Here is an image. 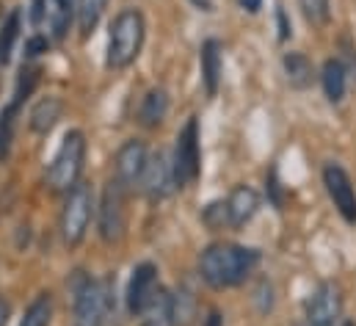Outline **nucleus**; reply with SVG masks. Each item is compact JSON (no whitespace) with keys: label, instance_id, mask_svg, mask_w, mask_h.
Here are the masks:
<instances>
[{"label":"nucleus","instance_id":"nucleus-1","mask_svg":"<svg viewBox=\"0 0 356 326\" xmlns=\"http://www.w3.org/2000/svg\"><path fill=\"white\" fill-rule=\"evenodd\" d=\"M196 265L204 285H210L213 290H227V288L243 285L254 274V268L260 265V251L252 246L218 241L199 254Z\"/></svg>","mask_w":356,"mask_h":326},{"label":"nucleus","instance_id":"nucleus-2","mask_svg":"<svg viewBox=\"0 0 356 326\" xmlns=\"http://www.w3.org/2000/svg\"><path fill=\"white\" fill-rule=\"evenodd\" d=\"M147 39V20L138 8H122L113 22H111V33H108V50H105V64L108 70H127L130 64H136V59L141 56Z\"/></svg>","mask_w":356,"mask_h":326},{"label":"nucleus","instance_id":"nucleus-3","mask_svg":"<svg viewBox=\"0 0 356 326\" xmlns=\"http://www.w3.org/2000/svg\"><path fill=\"white\" fill-rule=\"evenodd\" d=\"M72 293V324L70 326H105L111 310L108 282L94 279L86 271H75L70 282Z\"/></svg>","mask_w":356,"mask_h":326},{"label":"nucleus","instance_id":"nucleus-4","mask_svg":"<svg viewBox=\"0 0 356 326\" xmlns=\"http://www.w3.org/2000/svg\"><path fill=\"white\" fill-rule=\"evenodd\" d=\"M86 150H89V144H86L83 130H70L61 139L53 161L47 166V177H44V183H47V188L53 194H70L81 183L83 163H86Z\"/></svg>","mask_w":356,"mask_h":326},{"label":"nucleus","instance_id":"nucleus-5","mask_svg":"<svg viewBox=\"0 0 356 326\" xmlns=\"http://www.w3.org/2000/svg\"><path fill=\"white\" fill-rule=\"evenodd\" d=\"M94 213H97V205H94V191L89 183H78L70 194H64L58 227H61V241L67 249H78L86 241Z\"/></svg>","mask_w":356,"mask_h":326},{"label":"nucleus","instance_id":"nucleus-6","mask_svg":"<svg viewBox=\"0 0 356 326\" xmlns=\"http://www.w3.org/2000/svg\"><path fill=\"white\" fill-rule=\"evenodd\" d=\"M175 185L188 188L199 180L202 174V136H199V122L196 116H191L177 133V144H175Z\"/></svg>","mask_w":356,"mask_h":326},{"label":"nucleus","instance_id":"nucleus-7","mask_svg":"<svg viewBox=\"0 0 356 326\" xmlns=\"http://www.w3.org/2000/svg\"><path fill=\"white\" fill-rule=\"evenodd\" d=\"M124 196H127V191L116 180H111L102 188V196L97 205V233H99L102 244L113 246L124 238V227H127Z\"/></svg>","mask_w":356,"mask_h":326},{"label":"nucleus","instance_id":"nucleus-8","mask_svg":"<svg viewBox=\"0 0 356 326\" xmlns=\"http://www.w3.org/2000/svg\"><path fill=\"white\" fill-rule=\"evenodd\" d=\"M147 163H149L147 144L141 139H127L116 150V155H113V180L124 191H133L136 185H141V177L147 171Z\"/></svg>","mask_w":356,"mask_h":326},{"label":"nucleus","instance_id":"nucleus-9","mask_svg":"<svg viewBox=\"0 0 356 326\" xmlns=\"http://www.w3.org/2000/svg\"><path fill=\"white\" fill-rule=\"evenodd\" d=\"M304 318L309 326H337L343 318V293L334 282H323L312 290L304 304Z\"/></svg>","mask_w":356,"mask_h":326},{"label":"nucleus","instance_id":"nucleus-10","mask_svg":"<svg viewBox=\"0 0 356 326\" xmlns=\"http://www.w3.org/2000/svg\"><path fill=\"white\" fill-rule=\"evenodd\" d=\"M323 185H326V194L334 202L337 213L348 224H356V188L351 174L340 163H326L323 166Z\"/></svg>","mask_w":356,"mask_h":326},{"label":"nucleus","instance_id":"nucleus-11","mask_svg":"<svg viewBox=\"0 0 356 326\" xmlns=\"http://www.w3.org/2000/svg\"><path fill=\"white\" fill-rule=\"evenodd\" d=\"M158 288V265L155 263H138L130 274V282H127V293H124V302H127V313L133 318H138L144 313V307L149 304L152 293Z\"/></svg>","mask_w":356,"mask_h":326},{"label":"nucleus","instance_id":"nucleus-12","mask_svg":"<svg viewBox=\"0 0 356 326\" xmlns=\"http://www.w3.org/2000/svg\"><path fill=\"white\" fill-rule=\"evenodd\" d=\"M172 188H177V185H175L172 163L166 161L163 153L149 155L147 171H144V177H141V191L147 194V199H149V202H161L163 196H169Z\"/></svg>","mask_w":356,"mask_h":326},{"label":"nucleus","instance_id":"nucleus-13","mask_svg":"<svg viewBox=\"0 0 356 326\" xmlns=\"http://www.w3.org/2000/svg\"><path fill=\"white\" fill-rule=\"evenodd\" d=\"M224 202H227V213H229V227L232 230H243L260 210V194L252 185H235Z\"/></svg>","mask_w":356,"mask_h":326},{"label":"nucleus","instance_id":"nucleus-14","mask_svg":"<svg viewBox=\"0 0 356 326\" xmlns=\"http://www.w3.org/2000/svg\"><path fill=\"white\" fill-rule=\"evenodd\" d=\"M138 318H141V326H177V296L169 288L158 285Z\"/></svg>","mask_w":356,"mask_h":326},{"label":"nucleus","instance_id":"nucleus-15","mask_svg":"<svg viewBox=\"0 0 356 326\" xmlns=\"http://www.w3.org/2000/svg\"><path fill=\"white\" fill-rule=\"evenodd\" d=\"M199 67H202V86H204L207 97H216L218 86H221V72H224V56H221V45L216 39L202 42Z\"/></svg>","mask_w":356,"mask_h":326},{"label":"nucleus","instance_id":"nucleus-16","mask_svg":"<svg viewBox=\"0 0 356 326\" xmlns=\"http://www.w3.org/2000/svg\"><path fill=\"white\" fill-rule=\"evenodd\" d=\"M166 114H169V91L163 86L149 88L141 97V105H138V125L147 127V130H155V127L163 125Z\"/></svg>","mask_w":356,"mask_h":326},{"label":"nucleus","instance_id":"nucleus-17","mask_svg":"<svg viewBox=\"0 0 356 326\" xmlns=\"http://www.w3.org/2000/svg\"><path fill=\"white\" fill-rule=\"evenodd\" d=\"M61 114H64V102H61V97L47 94V97H42V100L31 108V114H28V125H31V130H33L36 136H47V133L56 127V122L61 119Z\"/></svg>","mask_w":356,"mask_h":326},{"label":"nucleus","instance_id":"nucleus-18","mask_svg":"<svg viewBox=\"0 0 356 326\" xmlns=\"http://www.w3.org/2000/svg\"><path fill=\"white\" fill-rule=\"evenodd\" d=\"M321 83H323V94L332 105L343 102L346 97V86H348V67L343 59H329L321 70Z\"/></svg>","mask_w":356,"mask_h":326},{"label":"nucleus","instance_id":"nucleus-19","mask_svg":"<svg viewBox=\"0 0 356 326\" xmlns=\"http://www.w3.org/2000/svg\"><path fill=\"white\" fill-rule=\"evenodd\" d=\"M72 20H78L75 14V0H50L47 3V25H50V36L53 42H64Z\"/></svg>","mask_w":356,"mask_h":326},{"label":"nucleus","instance_id":"nucleus-20","mask_svg":"<svg viewBox=\"0 0 356 326\" xmlns=\"http://www.w3.org/2000/svg\"><path fill=\"white\" fill-rule=\"evenodd\" d=\"M282 67H284L287 83H290L293 88H298V91L309 88V86H312V81H315V67H312V61H309L304 53H298V50L284 53Z\"/></svg>","mask_w":356,"mask_h":326},{"label":"nucleus","instance_id":"nucleus-21","mask_svg":"<svg viewBox=\"0 0 356 326\" xmlns=\"http://www.w3.org/2000/svg\"><path fill=\"white\" fill-rule=\"evenodd\" d=\"M19 31H22V11H19V8H11L8 17H6L3 25H0V64H3V67H6V64L11 61V56H14Z\"/></svg>","mask_w":356,"mask_h":326},{"label":"nucleus","instance_id":"nucleus-22","mask_svg":"<svg viewBox=\"0 0 356 326\" xmlns=\"http://www.w3.org/2000/svg\"><path fill=\"white\" fill-rule=\"evenodd\" d=\"M105 6H108V0H75L78 31H81V36H83V39H89L91 33H94V28L99 25Z\"/></svg>","mask_w":356,"mask_h":326},{"label":"nucleus","instance_id":"nucleus-23","mask_svg":"<svg viewBox=\"0 0 356 326\" xmlns=\"http://www.w3.org/2000/svg\"><path fill=\"white\" fill-rule=\"evenodd\" d=\"M50 324H53V296L50 293H39L28 304V310H25L19 326H50Z\"/></svg>","mask_w":356,"mask_h":326},{"label":"nucleus","instance_id":"nucleus-24","mask_svg":"<svg viewBox=\"0 0 356 326\" xmlns=\"http://www.w3.org/2000/svg\"><path fill=\"white\" fill-rule=\"evenodd\" d=\"M17 111H19V105H17V102H8V105L3 108V114H0V161H6V158H8V153H11Z\"/></svg>","mask_w":356,"mask_h":326},{"label":"nucleus","instance_id":"nucleus-25","mask_svg":"<svg viewBox=\"0 0 356 326\" xmlns=\"http://www.w3.org/2000/svg\"><path fill=\"white\" fill-rule=\"evenodd\" d=\"M36 81H39V70H36V67H28V64H22V70H19V78H17V91H14V100H11V102L22 105V102L31 97V91H33Z\"/></svg>","mask_w":356,"mask_h":326},{"label":"nucleus","instance_id":"nucleus-26","mask_svg":"<svg viewBox=\"0 0 356 326\" xmlns=\"http://www.w3.org/2000/svg\"><path fill=\"white\" fill-rule=\"evenodd\" d=\"M301 8L312 25H326L332 20V3L329 0H301Z\"/></svg>","mask_w":356,"mask_h":326},{"label":"nucleus","instance_id":"nucleus-27","mask_svg":"<svg viewBox=\"0 0 356 326\" xmlns=\"http://www.w3.org/2000/svg\"><path fill=\"white\" fill-rule=\"evenodd\" d=\"M202 222L210 227V230H224L229 227V213H227V202H210L202 213Z\"/></svg>","mask_w":356,"mask_h":326},{"label":"nucleus","instance_id":"nucleus-28","mask_svg":"<svg viewBox=\"0 0 356 326\" xmlns=\"http://www.w3.org/2000/svg\"><path fill=\"white\" fill-rule=\"evenodd\" d=\"M47 47H50V42H47L44 36H31L28 45H25V56H28V59H36V56L47 53Z\"/></svg>","mask_w":356,"mask_h":326},{"label":"nucleus","instance_id":"nucleus-29","mask_svg":"<svg viewBox=\"0 0 356 326\" xmlns=\"http://www.w3.org/2000/svg\"><path fill=\"white\" fill-rule=\"evenodd\" d=\"M47 3L50 0H31V22H33V28H39L47 20Z\"/></svg>","mask_w":356,"mask_h":326},{"label":"nucleus","instance_id":"nucleus-30","mask_svg":"<svg viewBox=\"0 0 356 326\" xmlns=\"http://www.w3.org/2000/svg\"><path fill=\"white\" fill-rule=\"evenodd\" d=\"M266 183H268V191L273 194V196H270V199H273V205L279 208V205H282V196H279V177H276V166L268 171Z\"/></svg>","mask_w":356,"mask_h":326},{"label":"nucleus","instance_id":"nucleus-31","mask_svg":"<svg viewBox=\"0 0 356 326\" xmlns=\"http://www.w3.org/2000/svg\"><path fill=\"white\" fill-rule=\"evenodd\" d=\"M276 20H279V39L284 42V39L290 36V22H287V14L279 8V11H276Z\"/></svg>","mask_w":356,"mask_h":326},{"label":"nucleus","instance_id":"nucleus-32","mask_svg":"<svg viewBox=\"0 0 356 326\" xmlns=\"http://www.w3.org/2000/svg\"><path fill=\"white\" fill-rule=\"evenodd\" d=\"M8 316H11V304L6 296H0V326L8 324Z\"/></svg>","mask_w":356,"mask_h":326},{"label":"nucleus","instance_id":"nucleus-33","mask_svg":"<svg viewBox=\"0 0 356 326\" xmlns=\"http://www.w3.org/2000/svg\"><path fill=\"white\" fill-rule=\"evenodd\" d=\"M202 326H224V318H221V313H218V310H210Z\"/></svg>","mask_w":356,"mask_h":326},{"label":"nucleus","instance_id":"nucleus-34","mask_svg":"<svg viewBox=\"0 0 356 326\" xmlns=\"http://www.w3.org/2000/svg\"><path fill=\"white\" fill-rule=\"evenodd\" d=\"M241 6H243V8H249L252 14H254V11H260V0H241Z\"/></svg>","mask_w":356,"mask_h":326},{"label":"nucleus","instance_id":"nucleus-35","mask_svg":"<svg viewBox=\"0 0 356 326\" xmlns=\"http://www.w3.org/2000/svg\"><path fill=\"white\" fill-rule=\"evenodd\" d=\"M343 326H354V324H351V321H346V324H343Z\"/></svg>","mask_w":356,"mask_h":326}]
</instances>
